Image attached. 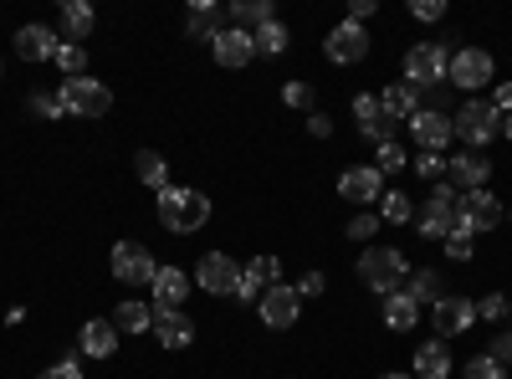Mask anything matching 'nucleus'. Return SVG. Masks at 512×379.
<instances>
[{
  "instance_id": "14",
  "label": "nucleus",
  "mask_w": 512,
  "mask_h": 379,
  "mask_svg": "<svg viewBox=\"0 0 512 379\" xmlns=\"http://www.w3.org/2000/svg\"><path fill=\"white\" fill-rule=\"evenodd\" d=\"M149 333L164 349H190L195 344V318H185L180 308H154V328Z\"/></svg>"
},
{
  "instance_id": "51",
  "label": "nucleus",
  "mask_w": 512,
  "mask_h": 379,
  "mask_svg": "<svg viewBox=\"0 0 512 379\" xmlns=\"http://www.w3.org/2000/svg\"><path fill=\"white\" fill-rule=\"evenodd\" d=\"M384 379H410V374H384Z\"/></svg>"
},
{
  "instance_id": "3",
  "label": "nucleus",
  "mask_w": 512,
  "mask_h": 379,
  "mask_svg": "<svg viewBox=\"0 0 512 379\" xmlns=\"http://www.w3.org/2000/svg\"><path fill=\"white\" fill-rule=\"evenodd\" d=\"M451 134H456L466 149H482V144H492V139L502 134V113H497L492 103L472 98V103H461V113L451 118Z\"/></svg>"
},
{
  "instance_id": "28",
  "label": "nucleus",
  "mask_w": 512,
  "mask_h": 379,
  "mask_svg": "<svg viewBox=\"0 0 512 379\" xmlns=\"http://www.w3.org/2000/svg\"><path fill=\"white\" fill-rule=\"evenodd\" d=\"M405 298H415V303H441V272L436 267H420L415 277H405Z\"/></svg>"
},
{
  "instance_id": "7",
  "label": "nucleus",
  "mask_w": 512,
  "mask_h": 379,
  "mask_svg": "<svg viewBox=\"0 0 512 379\" xmlns=\"http://www.w3.org/2000/svg\"><path fill=\"white\" fill-rule=\"evenodd\" d=\"M154 272H159V262L149 257V246H139V241H118V246H113V277H118V282H128V287H154Z\"/></svg>"
},
{
  "instance_id": "6",
  "label": "nucleus",
  "mask_w": 512,
  "mask_h": 379,
  "mask_svg": "<svg viewBox=\"0 0 512 379\" xmlns=\"http://www.w3.org/2000/svg\"><path fill=\"white\" fill-rule=\"evenodd\" d=\"M446 67H451V57H446L441 41H420V47L405 52V82H410L415 93H420V88H436V82H446Z\"/></svg>"
},
{
  "instance_id": "16",
  "label": "nucleus",
  "mask_w": 512,
  "mask_h": 379,
  "mask_svg": "<svg viewBox=\"0 0 512 379\" xmlns=\"http://www.w3.org/2000/svg\"><path fill=\"white\" fill-rule=\"evenodd\" d=\"M277 277H282V262H277V257H251V262L241 267V287H236V298H241V303H256L267 287H277Z\"/></svg>"
},
{
  "instance_id": "39",
  "label": "nucleus",
  "mask_w": 512,
  "mask_h": 379,
  "mask_svg": "<svg viewBox=\"0 0 512 379\" xmlns=\"http://www.w3.org/2000/svg\"><path fill=\"white\" fill-rule=\"evenodd\" d=\"M466 379H502V364L492 354H477L472 364H466Z\"/></svg>"
},
{
  "instance_id": "18",
  "label": "nucleus",
  "mask_w": 512,
  "mask_h": 379,
  "mask_svg": "<svg viewBox=\"0 0 512 379\" xmlns=\"http://www.w3.org/2000/svg\"><path fill=\"white\" fill-rule=\"evenodd\" d=\"M456 210L472 221V231H497V221H502V200L492 190H466Z\"/></svg>"
},
{
  "instance_id": "33",
  "label": "nucleus",
  "mask_w": 512,
  "mask_h": 379,
  "mask_svg": "<svg viewBox=\"0 0 512 379\" xmlns=\"http://www.w3.org/2000/svg\"><path fill=\"white\" fill-rule=\"evenodd\" d=\"M251 41H256V57H282V52H287V26H282V21H267Z\"/></svg>"
},
{
  "instance_id": "11",
  "label": "nucleus",
  "mask_w": 512,
  "mask_h": 379,
  "mask_svg": "<svg viewBox=\"0 0 512 379\" xmlns=\"http://www.w3.org/2000/svg\"><path fill=\"white\" fill-rule=\"evenodd\" d=\"M446 77L456 82V88H482V82H492V57L482 52V47H461L456 57H451V67H446Z\"/></svg>"
},
{
  "instance_id": "38",
  "label": "nucleus",
  "mask_w": 512,
  "mask_h": 379,
  "mask_svg": "<svg viewBox=\"0 0 512 379\" xmlns=\"http://www.w3.org/2000/svg\"><path fill=\"white\" fill-rule=\"evenodd\" d=\"M477 318H487V323H502L507 318V298H502V292H487V298L477 303Z\"/></svg>"
},
{
  "instance_id": "21",
  "label": "nucleus",
  "mask_w": 512,
  "mask_h": 379,
  "mask_svg": "<svg viewBox=\"0 0 512 379\" xmlns=\"http://www.w3.org/2000/svg\"><path fill=\"white\" fill-rule=\"evenodd\" d=\"M379 170L374 164H364V170H349V175H338V195L344 200H354V205H374L379 200Z\"/></svg>"
},
{
  "instance_id": "52",
  "label": "nucleus",
  "mask_w": 512,
  "mask_h": 379,
  "mask_svg": "<svg viewBox=\"0 0 512 379\" xmlns=\"http://www.w3.org/2000/svg\"><path fill=\"white\" fill-rule=\"evenodd\" d=\"M0 72H6V67H0Z\"/></svg>"
},
{
  "instance_id": "49",
  "label": "nucleus",
  "mask_w": 512,
  "mask_h": 379,
  "mask_svg": "<svg viewBox=\"0 0 512 379\" xmlns=\"http://www.w3.org/2000/svg\"><path fill=\"white\" fill-rule=\"evenodd\" d=\"M364 16H374V0H349V21L364 26Z\"/></svg>"
},
{
  "instance_id": "19",
  "label": "nucleus",
  "mask_w": 512,
  "mask_h": 379,
  "mask_svg": "<svg viewBox=\"0 0 512 379\" xmlns=\"http://www.w3.org/2000/svg\"><path fill=\"white\" fill-rule=\"evenodd\" d=\"M210 52H216V62H221V67H231V72H236V67H246V62L256 57V41H251V31L226 26L216 41H210Z\"/></svg>"
},
{
  "instance_id": "43",
  "label": "nucleus",
  "mask_w": 512,
  "mask_h": 379,
  "mask_svg": "<svg viewBox=\"0 0 512 379\" xmlns=\"http://www.w3.org/2000/svg\"><path fill=\"white\" fill-rule=\"evenodd\" d=\"M410 16H415V21H441L446 6H441V0H410Z\"/></svg>"
},
{
  "instance_id": "48",
  "label": "nucleus",
  "mask_w": 512,
  "mask_h": 379,
  "mask_svg": "<svg viewBox=\"0 0 512 379\" xmlns=\"http://www.w3.org/2000/svg\"><path fill=\"white\" fill-rule=\"evenodd\" d=\"M308 129H313V139H328V134H333V118H328V113H313Z\"/></svg>"
},
{
  "instance_id": "36",
  "label": "nucleus",
  "mask_w": 512,
  "mask_h": 379,
  "mask_svg": "<svg viewBox=\"0 0 512 379\" xmlns=\"http://www.w3.org/2000/svg\"><path fill=\"white\" fill-rule=\"evenodd\" d=\"M410 170H415L420 180H441V175H446V159H441V154H431V149H420V154L410 159Z\"/></svg>"
},
{
  "instance_id": "41",
  "label": "nucleus",
  "mask_w": 512,
  "mask_h": 379,
  "mask_svg": "<svg viewBox=\"0 0 512 379\" xmlns=\"http://www.w3.org/2000/svg\"><path fill=\"white\" fill-rule=\"evenodd\" d=\"M282 103H287V108H313V88H308V82H287Z\"/></svg>"
},
{
  "instance_id": "34",
  "label": "nucleus",
  "mask_w": 512,
  "mask_h": 379,
  "mask_svg": "<svg viewBox=\"0 0 512 379\" xmlns=\"http://www.w3.org/2000/svg\"><path fill=\"white\" fill-rule=\"evenodd\" d=\"M374 170H379V175H400V170H410V154H405L400 144H384L379 159H374Z\"/></svg>"
},
{
  "instance_id": "17",
  "label": "nucleus",
  "mask_w": 512,
  "mask_h": 379,
  "mask_svg": "<svg viewBox=\"0 0 512 379\" xmlns=\"http://www.w3.org/2000/svg\"><path fill=\"white\" fill-rule=\"evenodd\" d=\"M57 47H62V36H52V26H21L16 31V57L21 62H52L57 57Z\"/></svg>"
},
{
  "instance_id": "12",
  "label": "nucleus",
  "mask_w": 512,
  "mask_h": 379,
  "mask_svg": "<svg viewBox=\"0 0 512 379\" xmlns=\"http://www.w3.org/2000/svg\"><path fill=\"white\" fill-rule=\"evenodd\" d=\"M446 170H451V185L466 195V190H487V175H492V159L482 149H461L456 159H446Z\"/></svg>"
},
{
  "instance_id": "44",
  "label": "nucleus",
  "mask_w": 512,
  "mask_h": 379,
  "mask_svg": "<svg viewBox=\"0 0 512 379\" xmlns=\"http://www.w3.org/2000/svg\"><path fill=\"white\" fill-rule=\"evenodd\" d=\"M472 251H477V246H472V236H456V231L446 236V257H451V262H466Z\"/></svg>"
},
{
  "instance_id": "22",
  "label": "nucleus",
  "mask_w": 512,
  "mask_h": 379,
  "mask_svg": "<svg viewBox=\"0 0 512 379\" xmlns=\"http://www.w3.org/2000/svg\"><path fill=\"white\" fill-rule=\"evenodd\" d=\"M190 292V277L180 267H159L154 272V308H180Z\"/></svg>"
},
{
  "instance_id": "25",
  "label": "nucleus",
  "mask_w": 512,
  "mask_h": 379,
  "mask_svg": "<svg viewBox=\"0 0 512 379\" xmlns=\"http://www.w3.org/2000/svg\"><path fill=\"white\" fill-rule=\"evenodd\" d=\"M226 16L236 21V31H251V36L262 31L267 21H277V16H272V0H236Z\"/></svg>"
},
{
  "instance_id": "15",
  "label": "nucleus",
  "mask_w": 512,
  "mask_h": 379,
  "mask_svg": "<svg viewBox=\"0 0 512 379\" xmlns=\"http://www.w3.org/2000/svg\"><path fill=\"white\" fill-rule=\"evenodd\" d=\"M431 323H436L441 339H456V333H466V328L477 323V303L472 298H441L431 308Z\"/></svg>"
},
{
  "instance_id": "5",
  "label": "nucleus",
  "mask_w": 512,
  "mask_h": 379,
  "mask_svg": "<svg viewBox=\"0 0 512 379\" xmlns=\"http://www.w3.org/2000/svg\"><path fill=\"white\" fill-rule=\"evenodd\" d=\"M456 205H461V190H456L451 180H436V195L415 210V226H420V236L446 241V236H451V221H456Z\"/></svg>"
},
{
  "instance_id": "35",
  "label": "nucleus",
  "mask_w": 512,
  "mask_h": 379,
  "mask_svg": "<svg viewBox=\"0 0 512 379\" xmlns=\"http://www.w3.org/2000/svg\"><path fill=\"white\" fill-rule=\"evenodd\" d=\"M67 77H82V72H88V52H82V47H67V41H62V47H57V57H52Z\"/></svg>"
},
{
  "instance_id": "50",
  "label": "nucleus",
  "mask_w": 512,
  "mask_h": 379,
  "mask_svg": "<svg viewBox=\"0 0 512 379\" xmlns=\"http://www.w3.org/2000/svg\"><path fill=\"white\" fill-rule=\"evenodd\" d=\"M502 134H507V139H512V113H507V118H502Z\"/></svg>"
},
{
  "instance_id": "42",
  "label": "nucleus",
  "mask_w": 512,
  "mask_h": 379,
  "mask_svg": "<svg viewBox=\"0 0 512 379\" xmlns=\"http://www.w3.org/2000/svg\"><path fill=\"white\" fill-rule=\"evenodd\" d=\"M379 236V216H354L349 221V241H374Z\"/></svg>"
},
{
  "instance_id": "9",
  "label": "nucleus",
  "mask_w": 512,
  "mask_h": 379,
  "mask_svg": "<svg viewBox=\"0 0 512 379\" xmlns=\"http://www.w3.org/2000/svg\"><path fill=\"white\" fill-rule=\"evenodd\" d=\"M195 287H205L210 298H236L241 267L231 257H221V251H210V257H200V267H195Z\"/></svg>"
},
{
  "instance_id": "32",
  "label": "nucleus",
  "mask_w": 512,
  "mask_h": 379,
  "mask_svg": "<svg viewBox=\"0 0 512 379\" xmlns=\"http://www.w3.org/2000/svg\"><path fill=\"white\" fill-rule=\"evenodd\" d=\"M379 221H390V226H410L415 221V205H410V195L405 190H390L379 200Z\"/></svg>"
},
{
  "instance_id": "47",
  "label": "nucleus",
  "mask_w": 512,
  "mask_h": 379,
  "mask_svg": "<svg viewBox=\"0 0 512 379\" xmlns=\"http://www.w3.org/2000/svg\"><path fill=\"white\" fill-rule=\"evenodd\" d=\"M323 292V272H308L303 282H297V298H318Z\"/></svg>"
},
{
  "instance_id": "29",
  "label": "nucleus",
  "mask_w": 512,
  "mask_h": 379,
  "mask_svg": "<svg viewBox=\"0 0 512 379\" xmlns=\"http://www.w3.org/2000/svg\"><path fill=\"white\" fill-rule=\"evenodd\" d=\"M134 175H139L144 185L164 190V185H169V164H164V154H154V149H139V154H134Z\"/></svg>"
},
{
  "instance_id": "45",
  "label": "nucleus",
  "mask_w": 512,
  "mask_h": 379,
  "mask_svg": "<svg viewBox=\"0 0 512 379\" xmlns=\"http://www.w3.org/2000/svg\"><path fill=\"white\" fill-rule=\"evenodd\" d=\"M31 113H41V118H62L67 108H62V98H47V93H36V98H31Z\"/></svg>"
},
{
  "instance_id": "23",
  "label": "nucleus",
  "mask_w": 512,
  "mask_h": 379,
  "mask_svg": "<svg viewBox=\"0 0 512 379\" xmlns=\"http://www.w3.org/2000/svg\"><path fill=\"white\" fill-rule=\"evenodd\" d=\"M185 31H190L195 41H216V36L226 31V11L210 6V0H200V6H190V16H185Z\"/></svg>"
},
{
  "instance_id": "1",
  "label": "nucleus",
  "mask_w": 512,
  "mask_h": 379,
  "mask_svg": "<svg viewBox=\"0 0 512 379\" xmlns=\"http://www.w3.org/2000/svg\"><path fill=\"white\" fill-rule=\"evenodd\" d=\"M210 221V200L200 190H180V185H164L159 190V226L175 231V236H190Z\"/></svg>"
},
{
  "instance_id": "13",
  "label": "nucleus",
  "mask_w": 512,
  "mask_h": 379,
  "mask_svg": "<svg viewBox=\"0 0 512 379\" xmlns=\"http://www.w3.org/2000/svg\"><path fill=\"white\" fill-rule=\"evenodd\" d=\"M303 318V298H297V287H267L262 292V323L267 328H297Z\"/></svg>"
},
{
  "instance_id": "40",
  "label": "nucleus",
  "mask_w": 512,
  "mask_h": 379,
  "mask_svg": "<svg viewBox=\"0 0 512 379\" xmlns=\"http://www.w3.org/2000/svg\"><path fill=\"white\" fill-rule=\"evenodd\" d=\"M354 118H359V129H364V123H374V118H384L379 98H374V93H359V98H354Z\"/></svg>"
},
{
  "instance_id": "10",
  "label": "nucleus",
  "mask_w": 512,
  "mask_h": 379,
  "mask_svg": "<svg viewBox=\"0 0 512 379\" xmlns=\"http://www.w3.org/2000/svg\"><path fill=\"white\" fill-rule=\"evenodd\" d=\"M405 129L415 134V144L420 149H431V154H441L456 134H451V118L441 113V108H415L410 118H405Z\"/></svg>"
},
{
  "instance_id": "53",
  "label": "nucleus",
  "mask_w": 512,
  "mask_h": 379,
  "mask_svg": "<svg viewBox=\"0 0 512 379\" xmlns=\"http://www.w3.org/2000/svg\"><path fill=\"white\" fill-rule=\"evenodd\" d=\"M507 339H512V333H507Z\"/></svg>"
},
{
  "instance_id": "20",
  "label": "nucleus",
  "mask_w": 512,
  "mask_h": 379,
  "mask_svg": "<svg viewBox=\"0 0 512 379\" xmlns=\"http://www.w3.org/2000/svg\"><path fill=\"white\" fill-rule=\"evenodd\" d=\"M77 349H82V354H93V359H108V354L118 349V328H113V318H88V323H82Z\"/></svg>"
},
{
  "instance_id": "46",
  "label": "nucleus",
  "mask_w": 512,
  "mask_h": 379,
  "mask_svg": "<svg viewBox=\"0 0 512 379\" xmlns=\"http://www.w3.org/2000/svg\"><path fill=\"white\" fill-rule=\"evenodd\" d=\"M41 379H82V369H77V359H62L52 369H41Z\"/></svg>"
},
{
  "instance_id": "8",
  "label": "nucleus",
  "mask_w": 512,
  "mask_h": 379,
  "mask_svg": "<svg viewBox=\"0 0 512 379\" xmlns=\"http://www.w3.org/2000/svg\"><path fill=\"white\" fill-rule=\"evenodd\" d=\"M323 52H328V62H338V67H354V62L369 57V31H364L359 21H338V26L328 31V41H323Z\"/></svg>"
},
{
  "instance_id": "4",
  "label": "nucleus",
  "mask_w": 512,
  "mask_h": 379,
  "mask_svg": "<svg viewBox=\"0 0 512 379\" xmlns=\"http://www.w3.org/2000/svg\"><path fill=\"white\" fill-rule=\"evenodd\" d=\"M57 98H62V108H67L72 118H103V113L113 108L108 82H98V77H88V72H82V77H67Z\"/></svg>"
},
{
  "instance_id": "27",
  "label": "nucleus",
  "mask_w": 512,
  "mask_h": 379,
  "mask_svg": "<svg viewBox=\"0 0 512 379\" xmlns=\"http://www.w3.org/2000/svg\"><path fill=\"white\" fill-rule=\"evenodd\" d=\"M379 108H384V118H395V123H405V118H410V113L420 108V93L410 88V82H395V88H384Z\"/></svg>"
},
{
  "instance_id": "2",
  "label": "nucleus",
  "mask_w": 512,
  "mask_h": 379,
  "mask_svg": "<svg viewBox=\"0 0 512 379\" xmlns=\"http://www.w3.org/2000/svg\"><path fill=\"white\" fill-rule=\"evenodd\" d=\"M359 277H364V287H374V292H400L405 287V277H410V262H405V251L400 246H369L364 257H359Z\"/></svg>"
},
{
  "instance_id": "26",
  "label": "nucleus",
  "mask_w": 512,
  "mask_h": 379,
  "mask_svg": "<svg viewBox=\"0 0 512 379\" xmlns=\"http://www.w3.org/2000/svg\"><path fill=\"white\" fill-rule=\"evenodd\" d=\"M415 374H420V379H446V374H451V354H446L441 339H431V344L415 349Z\"/></svg>"
},
{
  "instance_id": "31",
  "label": "nucleus",
  "mask_w": 512,
  "mask_h": 379,
  "mask_svg": "<svg viewBox=\"0 0 512 379\" xmlns=\"http://www.w3.org/2000/svg\"><path fill=\"white\" fill-rule=\"evenodd\" d=\"M113 328H128V333H144V328H154V308L149 303H118V313H113Z\"/></svg>"
},
{
  "instance_id": "24",
  "label": "nucleus",
  "mask_w": 512,
  "mask_h": 379,
  "mask_svg": "<svg viewBox=\"0 0 512 379\" xmlns=\"http://www.w3.org/2000/svg\"><path fill=\"white\" fill-rule=\"evenodd\" d=\"M82 36H93V6H88V0H67V6H62V41L77 47Z\"/></svg>"
},
{
  "instance_id": "37",
  "label": "nucleus",
  "mask_w": 512,
  "mask_h": 379,
  "mask_svg": "<svg viewBox=\"0 0 512 379\" xmlns=\"http://www.w3.org/2000/svg\"><path fill=\"white\" fill-rule=\"evenodd\" d=\"M359 134H364L369 144H379V149H384V144H395V118H374V123H364Z\"/></svg>"
},
{
  "instance_id": "30",
  "label": "nucleus",
  "mask_w": 512,
  "mask_h": 379,
  "mask_svg": "<svg viewBox=\"0 0 512 379\" xmlns=\"http://www.w3.org/2000/svg\"><path fill=\"white\" fill-rule=\"evenodd\" d=\"M415 318H420L415 298H405V292H390V298H384V323L390 328H415Z\"/></svg>"
}]
</instances>
